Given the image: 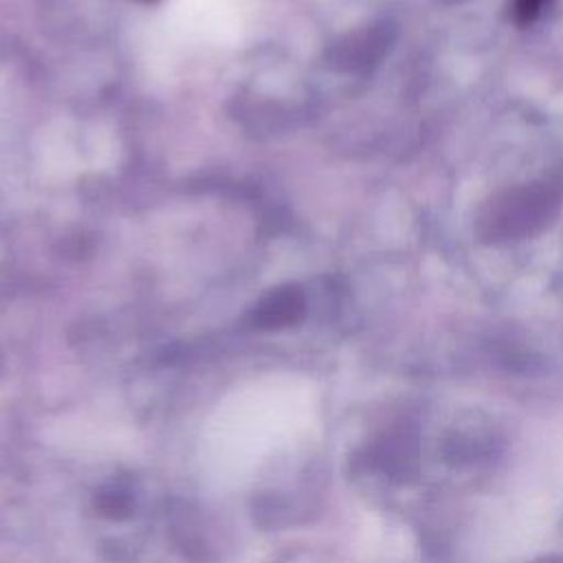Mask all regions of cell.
<instances>
[{
    "label": "cell",
    "instance_id": "7a4b0ae2",
    "mask_svg": "<svg viewBox=\"0 0 563 563\" xmlns=\"http://www.w3.org/2000/svg\"><path fill=\"white\" fill-rule=\"evenodd\" d=\"M394 40V24L376 22L336 40L328 51V62L332 68L343 73H365L380 64V59L389 53Z\"/></svg>",
    "mask_w": 563,
    "mask_h": 563
},
{
    "label": "cell",
    "instance_id": "8992f818",
    "mask_svg": "<svg viewBox=\"0 0 563 563\" xmlns=\"http://www.w3.org/2000/svg\"><path fill=\"white\" fill-rule=\"evenodd\" d=\"M141 2H152V0H141Z\"/></svg>",
    "mask_w": 563,
    "mask_h": 563
},
{
    "label": "cell",
    "instance_id": "5b68a950",
    "mask_svg": "<svg viewBox=\"0 0 563 563\" xmlns=\"http://www.w3.org/2000/svg\"><path fill=\"white\" fill-rule=\"evenodd\" d=\"M532 563H563L561 556H545V559H539V561H532Z\"/></svg>",
    "mask_w": 563,
    "mask_h": 563
},
{
    "label": "cell",
    "instance_id": "3957f363",
    "mask_svg": "<svg viewBox=\"0 0 563 563\" xmlns=\"http://www.w3.org/2000/svg\"><path fill=\"white\" fill-rule=\"evenodd\" d=\"M306 308L303 292L297 286L271 290L255 308V323L262 328H284L295 323Z\"/></svg>",
    "mask_w": 563,
    "mask_h": 563
},
{
    "label": "cell",
    "instance_id": "277c9868",
    "mask_svg": "<svg viewBox=\"0 0 563 563\" xmlns=\"http://www.w3.org/2000/svg\"><path fill=\"white\" fill-rule=\"evenodd\" d=\"M550 0H515V18L519 24H528L532 22L539 11L543 9V4H548Z\"/></svg>",
    "mask_w": 563,
    "mask_h": 563
},
{
    "label": "cell",
    "instance_id": "6da1fadb",
    "mask_svg": "<svg viewBox=\"0 0 563 563\" xmlns=\"http://www.w3.org/2000/svg\"><path fill=\"white\" fill-rule=\"evenodd\" d=\"M561 194L550 183H523L493 194L479 209L475 231L486 244L534 238L559 216Z\"/></svg>",
    "mask_w": 563,
    "mask_h": 563
}]
</instances>
